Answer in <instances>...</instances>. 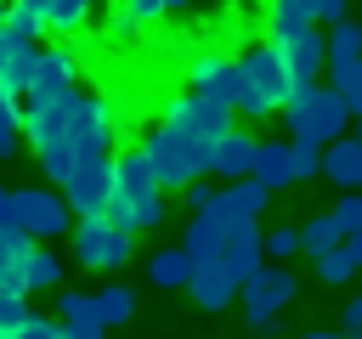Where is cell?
I'll use <instances>...</instances> for the list:
<instances>
[{
  "label": "cell",
  "mask_w": 362,
  "mask_h": 339,
  "mask_svg": "<svg viewBox=\"0 0 362 339\" xmlns=\"http://www.w3.org/2000/svg\"><path fill=\"white\" fill-rule=\"evenodd\" d=\"M322 175H328L334 186L356 192V186H362V136H334V141H322Z\"/></svg>",
  "instance_id": "17"
},
{
  "label": "cell",
  "mask_w": 362,
  "mask_h": 339,
  "mask_svg": "<svg viewBox=\"0 0 362 339\" xmlns=\"http://www.w3.org/2000/svg\"><path fill=\"white\" fill-rule=\"evenodd\" d=\"M339 322H345V333H362V294H356V299L339 311Z\"/></svg>",
  "instance_id": "41"
},
{
  "label": "cell",
  "mask_w": 362,
  "mask_h": 339,
  "mask_svg": "<svg viewBox=\"0 0 362 339\" xmlns=\"http://www.w3.org/2000/svg\"><path fill=\"white\" fill-rule=\"evenodd\" d=\"M356 119H362V113H356ZM356 136H362V124H356Z\"/></svg>",
  "instance_id": "47"
},
{
  "label": "cell",
  "mask_w": 362,
  "mask_h": 339,
  "mask_svg": "<svg viewBox=\"0 0 362 339\" xmlns=\"http://www.w3.org/2000/svg\"><path fill=\"white\" fill-rule=\"evenodd\" d=\"M164 124H181V130H192V136H204V141H215L221 130H232V107L226 102H215V96H204V90H181V96H164V113H158Z\"/></svg>",
  "instance_id": "9"
},
{
  "label": "cell",
  "mask_w": 362,
  "mask_h": 339,
  "mask_svg": "<svg viewBox=\"0 0 362 339\" xmlns=\"http://www.w3.org/2000/svg\"><path fill=\"white\" fill-rule=\"evenodd\" d=\"M102 220H107V226H119V232H136V203H130L124 192H107V203H102Z\"/></svg>",
  "instance_id": "35"
},
{
  "label": "cell",
  "mask_w": 362,
  "mask_h": 339,
  "mask_svg": "<svg viewBox=\"0 0 362 339\" xmlns=\"http://www.w3.org/2000/svg\"><path fill=\"white\" fill-rule=\"evenodd\" d=\"M277 113L288 124V141H317V147L345 136V119H351L345 96L334 85H317V79H294V90L277 102Z\"/></svg>",
  "instance_id": "1"
},
{
  "label": "cell",
  "mask_w": 362,
  "mask_h": 339,
  "mask_svg": "<svg viewBox=\"0 0 362 339\" xmlns=\"http://www.w3.org/2000/svg\"><path fill=\"white\" fill-rule=\"evenodd\" d=\"M23 277H28V294H45V288H57L62 282V260L51 254V249H28V260H23Z\"/></svg>",
  "instance_id": "24"
},
{
  "label": "cell",
  "mask_w": 362,
  "mask_h": 339,
  "mask_svg": "<svg viewBox=\"0 0 362 339\" xmlns=\"http://www.w3.org/2000/svg\"><path fill=\"white\" fill-rule=\"evenodd\" d=\"M17 136H23V96L0 90V158L17 153Z\"/></svg>",
  "instance_id": "28"
},
{
  "label": "cell",
  "mask_w": 362,
  "mask_h": 339,
  "mask_svg": "<svg viewBox=\"0 0 362 339\" xmlns=\"http://www.w3.org/2000/svg\"><path fill=\"white\" fill-rule=\"evenodd\" d=\"M6 215H11L34 243L68 232V203H62L51 186H6Z\"/></svg>",
  "instance_id": "6"
},
{
  "label": "cell",
  "mask_w": 362,
  "mask_h": 339,
  "mask_svg": "<svg viewBox=\"0 0 362 339\" xmlns=\"http://www.w3.org/2000/svg\"><path fill=\"white\" fill-rule=\"evenodd\" d=\"M11 6H28V11H40V17H45V0H11Z\"/></svg>",
  "instance_id": "43"
},
{
  "label": "cell",
  "mask_w": 362,
  "mask_h": 339,
  "mask_svg": "<svg viewBox=\"0 0 362 339\" xmlns=\"http://www.w3.org/2000/svg\"><path fill=\"white\" fill-rule=\"evenodd\" d=\"M113 124H119V113H113L107 96H79V107L68 119L74 153H113Z\"/></svg>",
  "instance_id": "10"
},
{
  "label": "cell",
  "mask_w": 362,
  "mask_h": 339,
  "mask_svg": "<svg viewBox=\"0 0 362 339\" xmlns=\"http://www.w3.org/2000/svg\"><path fill=\"white\" fill-rule=\"evenodd\" d=\"M266 203H272V186H266L260 175H238V181L215 186L209 215L226 226V237H238V232H260L255 220H260V209H266Z\"/></svg>",
  "instance_id": "7"
},
{
  "label": "cell",
  "mask_w": 362,
  "mask_h": 339,
  "mask_svg": "<svg viewBox=\"0 0 362 339\" xmlns=\"http://www.w3.org/2000/svg\"><path fill=\"white\" fill-rule=\"evenodd\" d=\"M260 249H266V260L300 254V226H272V232H260Z\"/></svg>",
  "instance_id": "31"
},
{
  "label": "cell",
  "mask_w": 362,
  "mask_h": 339,
  "mask_svg": "<svg viewBox=\"0 0 362 339\" xmlns=\"http://www.w3.org/2000/svg\"><path fill=\"white\" fill-rule=\"evenodd\" d=\"M74 254H79V266H90V271H119V266H130V254H136V232H119V226H107L102 215H79V220H74Z\"/></svg>",
  "instance_id": "5"
},
{
  "label": "cell",
  "mask_w": 362,
  "mask_h": 339,
  "mask_svg": "<svg viewBox=\"0 0 362 339\" xmlns=\"http://www.w3.org/2000/svg\"><path fill=\"white\" fill-rule=\"evenodd\" d=\"M249 175H260L272 192L294 186V153H288V141H255V164H249Z\"/></svg>",
  "instance_id": "18"
},
{
  "label": "cell",
  "mask_w": 362,
  "mask_h": 339,
  "mask_svg": "<svg viewBox=\"0 0 362 339\" xmlns=\"http://www.w3.org/2000/svg\"><path fill=\"white\" fill-rule=\"evenodd\" d=\"M34 62H40V40H17V56H11V68H6V79H0V90H28V79H34Z\"/></svg>",
  "instance_id": "26"
},
{
  "label": "cell",
  "mask_w": 362,
  "mask_h": 339,
  "mask_svg": "<svg viewBox=\"0 0 362 339\" xmlns=\"http://www.w3.org/2000/svg\"><path fill=\"white\" fill-rule=\"evenodd\" d=\"M187 294L198 311H226L238 299V282L221 271V260H192V277H187Z\"/></svg>",
  "instance_id": "16"
},
{
  "label": "cell",
  "mask_w": 362,
  "mask_h": 339,
  "mask_svg": "<svg viewBox=\"0 0 362 339\" xmlns=\"http://www.w3.org/2000/svg\"><path fill=\"white\" fill-rule=\"evenodd\" d=\"M334 243H345V232H339L334 215H311V220L300 226V249H305V254H322V249H334Z\"/></svg>",
  "instance_id": "27"
},
{
  "label": "cell",
  "mask_w": 362,
  "mask_h": 339,
  "mask_svg": "<svg viewBox=\"0 0 362 339\" xmlns=\"http://www.w3.org/2000/svg\"><path fill=\"white\" fill-rule=\"evenodd\" d=\"M187 90H204V96L226 102L238 119H266V113H277V107L249 85L243 62H232V56H221V51H192V56H187Z\"/></svg>",
  "instance_id": "2"
},
{
  "label": "cell",
  "mask_w": 362,
  "mask_h": 339,
  "mask_svg": "<svg viewBox=\"0 0 362 339\" xmlns=\"http://www.w3.org/2000/svg\"><path fill=\"white\" fill-rule=\"evenodd\" d=\"M243 73H249V85H255L272 107L294 90V73H288V62H283V51H277V40H272V34H266L260 45H249V51H243Z\"/></svg>",
  "instance_id": "11"
},
{
  "label": "cell",
  "mask_w": 362,
  "mask_h": 339,
  "mask_svg": "<svg viewBox=\"0 0 362 339\" xmlns=\"http://www.w3.org/2000/svg\"><path fill=\"white\" fill-rule=\"evenodd\" d=\"M311 23H317V17H311L305 0H266V34H272V40H288V34L311 28Z\"/></svg>",
  "instance_id": "22"
},
{
  "label": "cell",
  "mask_w": 362,
  "mask_h": 339,
  "mask_svg": "<svg viewBox=\"0 0 362 339\" xmlns=\"http://www.w3.org/2000/svg\"><path fill=\"white\" fill-rule=\"evenodd\" d=\"M102 333H107L102 322H79V316L62 322V316H57V339H102Z\"/></svg>",
  "instance_id": "39"
},
{
  "label": "cell",
  "mask_w": 362,
  "mask_h": 339,
  "mask_svg": "<svg viewBox=\"0 0 362 339\" xmlns=\"http://www.w3.org/2000/svg\"><path fill=\"white\" fill-rule=\"evenodd\" d=\"M277 51H283V62H288L294 79H317V73L328 68V40H322L317 23L300 28V34H288V40H277Z\"/></svg>",
  "instance_id": "12"
},
{
  "label": "cell",
  "mask_w": 362,
  "mask_h": 339,
  "mask_svg": "<svg viewBox=\"0 0 362 339\" xmlns=\"http://www.w3.org/2000/svg\"><path fill=\"white\" fill-rule=\"evenodd\" d=\"M6 28H11L17 40H40V34H45V17L28 11V6H6Z\"/></svg>",
  "instance_id": "32"
},
{
  "label": "cell",
  "mask_w": 362,
  "mask_h": 339,
  "mask_svg": "<svg viewBox=\"0 0 362 339\" xmlns=\"http://www.w3.org/2000/svg\"><path fill=\"white\" fill-rule=\"evenodd\" d=\"M136 34H141V23H136V17H130V11H124V6H119V11H113V17H107V40H119V45H130V40H136Z\"/></svg>",
  "instance_id": "38"
},
{
  "label": "cell",
  "mask_w": 362,
  "mask_h": 339,
  "mask_svg": "<svg viewBox=\"0 0 362 339\" xmlns=\"http://www.w3.org/2000/svg\"><path fill=\"white\" fill-rule=\"evenodd\" d=\"M187 277H192V254L187 249H158L147 260V282L153 288H187Z\"/></svg>",
  "instance_id": "21"
},
{
  "label": "cell",
  "mask_w": 362,
  "mask_h": 339,
  "mask_svg": "<svg viewBox=\"0 0 362 339\" xmlns=\"http://www.w3.org/2000/svg\"><path fill=\"white\" fill-rule=\"evenodd\" d=\"M311 260H317V277H322V282H334V288L356 277V260H351V249H345V243H334V249H322V254H311Z\"/></svg>",
  "instance_id": "29"
},
{
  "label": "cell",
  "mask_w": 362,
  "mask_h": 339,
  "mask_svg": "<svg viewBox=\"0 0 362 339\" xmlns=\"http://www.w3.org/2000/svg\"><path fill=\"white\" fill-rule=\"evenodd\" d=\"M0 220H6V186H0Z\"/></svg>",
  "instance_id": "46"
},
{
  "label": "cell",
  "mask_w": 362,
  "mask_h": 339,
  "mask_svg": "<svg viewBox=\"0 0 362 339\" xmlns=\"http://www.w3.org/2000/svg\"><path fill=\"white\" fill-rule=\"evenodd\" d=\"M345 249H351V260H356V271H362V232H351V237H345Z\"/></svg>",
  "instance_id": "42"
},
{
  "label": "cell",
  "mask_w": 362,
  "mask_h": 339,
  "mask_svg": "<svg viewBox=\"0 0 362 339\" xmlns=\"http://www.w3.org/2000/svg\"><path fill=\"white\" fill-rule=\"evenodd\" d=\"M294 288H300V277L283 266V260H260L249 277H243V288H238V299H243V316H249V333H277V311L294 299Z\"/></svg>",
  "instance_id": "4"
},
{
  "label": "cell",
  "mask_w": 362,
  "mask_h": 339,
  "mask_svg": "<svg viewBox=\"0 0 362 339\" xmlns=\"http://www.w3.org/2000/svg\"><path fill=\"white\" fill-rule=\"evenodd\" d=\"M62 85H74V51L68 45H40V62H34V79H28L23 102H45Z\"/></svg>",
  "instance_id": "13"
},
{
  "label": "cell",
  "mask_w": 362,
  "mask_h": 339,
  "mask_svg": "<svg viewBox=\"0 0 362 339\" xmlns=\"http://www.w3.org/2000/svg\"><path fill=\"white\" fill-rule=\"evenodd\" d=\"M215 260H221V271H226V277L243 288V277H249V271L266 260V249H260V232H238V237H226Z\"/></svg>",
  "instance_id": "19"
},
{
  "label": "cell",
  "mask_w": 362,
  "mask_h": 339,
  "mask_svg": "<svg viewBox=\"0 0 362 339\" xmlns=\"http://www.w3.org/2000/svg\"><path fill=\"white\" fill-rule=\"evenodd\" d=\"M221 243H226V226H221L209 209H198V215L187 220V237H181V249H187L192 260H215V254H221Z\"/></svg>",
  "instance_id": "20"
},
{
  "label": "cell",
  "mask_w": 362,
  "mask_h": 339,
  "mask_svg": "<svg viewBox=\"0 0 362 339\" xmlns=\"http://www.w3.org/2000/svg\"><path fill=\"white\" fill-rule=\"evenodd\" d=\"M11 339H57V316H40V311H28V316H23V328H17Z\"/></svg>",
  "instance_id": "37"
},
{
  "label": "cell",
  "mask_w": 362,
  "mask_h": 339,
  "mask_svg": "<svg viewBox=\"0 0 362 339\" xmlns=\"http://www.w3.org/2000/svg\"><path fill=\"white\" fill-rule=\"evenodd\" d=\"M113 192H124L130 203H141V198H153V192H164L141 147H119V153H113Z\"/></svg>",
  "instance_id": "15"
},
{
  "label": "cell",
  "mask_w": 362,
  "mask_h": 339,
  "mask_svg": "<svg viewBox=\"0 0 362 339\" xmlns=\"http://www.w3.org/2000/svg\"><path fill=\"white\" fill-rule=\"evenodd\" d=\"M345 339H362V333H345Z\"/></svg>",
  "instance_id": "48"
},
{
  "label": "cell",
  "mask_w": 362,
  "mask_h": 339,
  "mask_svg": "<svg viewBox=\"0 0 362 339\" xmlns=\"http://www.w3.org/2000/svg\"><path fill=\"white\" fill-rule=\"evenodd\" d=\"M90 299H96V322H102V328H119V322L136 316V294H130L124 282H113V288H102V294H90Z\"/></svg>",
  "instance_id": "25"
},
{
  "label": "cell",
  "mask_w": 362,
  "mask_h": 339,
  "mask_svg": "<svg viewBox=\"0 0 362 339\" xmlns=\"http://www.w3.org/2000/svg\"><path fill=\"white\" fill-rule=\"evenodd\" d=\"M249 164H255V136L249 130H221L215 141H209V175H221V181H238V175H249Z\"/></svg>",
  "instance_id": "14"
},
{
  "label": "cell",
  "mask_w": 362,
  "mask_h": 339,
  "mask_svg": "<svg viewBox=\"0 0 362 339\" xmlns=\"http://www.w3.org/2000/svg\"><path fill=\"white\" fill-rule=\"evenodd\" d=\"M23 316H28L23 294H0V339H11V333L23 328Z\"/></svg>",
  "instance_id": "36"
},
{
  "label": "cell",
  "mask_w": 362,
  "mask_h": 339,
  "mask_svg": "<svg viewBox=\"0 0 362 339\" xmlns=\"http://www.w3.org/2000/svg\"><path fill=\"white\" fill-rule=\"evenodd\" d=\"M288 153H294V181H311L322 170V147L317 141H288Z\"/></svg>",
  "instance_id": "34"
},
{
  "label": "cell",
  "mask_w": 362,
  "mask_h": 339,
  "mask_svg": "<svg viewBox=\"0 0 362 339\" xmlns=\"http://www.w3.org/2000/svg\"><path fill=\"white\" fill-rule=\"evenodd\" d=\"M68 215H102L107 192H113V153H79L74 170H68Z\"/></svg>",
  "instance_id": "8"
},
{
  "label": "cell",
  "mask_w": 362,
  "mask_h": 339,
  "mask_svg": "<svg viewBox=\"0 0 362 339\" xmlns=\"http://www.w3.org/2000/svg\"><path fill=\"white\" fill-rule=\"evenodd\" d=\"M328 68H345V62H356L362 56V23L356 17H339V23H328Z\"/></svg>",
  "instance_id": "23"
},
{
  "label": "cell",
  "mask_w": 362,
  "mask_h": 339,
  "mask_svg": "<svg viewBox=\"0 0 362 339\" xmlns=\"http://www.w3.org/2000/svg\"><path fill=\"white\" fill-rule=\"evenodd\" d=\"M300 339H345V333H322V328H311V333H300Z\"/></svg>",
  "instance_id": "44"
},
{
  "label": "cell",
  "mask_w": 362,
  "mask_h": 339,
  "mask_svg": "<svg viewBox=\"0 0 362 339\" xmlns=\"http://www.w3.org/2000/svg\"><path fill=\"white\" fill-rule=\"evenodd\" d=\"M328 85L345 96V107H351V113H362V56H356V62H345V68H328Z\"/></svg>",
  "instance_id": "30"
},
{
  "label": "cell",
  "mask_w": 362,
  "mask_h": 339,
  "mask_svg": "<svg viewBox=\"0 0 362 339\" xmlns=\"http://www.w3.org/2000/svg\"><path fill=\"white\" fill-rule=\"evenodd\" d=\"M6 6H11V0H0V28H6Z\"/></svg>",
  "instance_id": "45"
},
{
  "label": "cell",
  "mask_w": 362,
  "mask_h": 339,
  "mask_svg": "<svg viewBox=\"0 0 362 339\" xmlns=\"http://www.w3.org/2000/svg\"><path fill=\"white\" fill-rule=\"evenodd\" d=\"M57 316H79V322H96V299L90 294H74V288H57Z\"/></svg>",
  "instance_id": "33"
},
{
  "label": "cell",
  "mask_w": 362,
  "mask_h": 339,
  "mask_svg": "<svg viewBox=\"0 0 362 339\" xmlns=\"http://www.w3.org/2000/svg\"><path fill=\"white\" fill-rule=\"evenodd\" d=\"M141 153H147L158 186H187L192 175H209V141L192 136V130H181V124H164V119H158V124L141 136Z\"/></svg>",
  "instance_id": "3"
},
{
  "label": "cell",
  "mask_w": 362,
  "mask_h": 339,
  "mask_svg": "<svg viewBox=\"0 0 362 339\" xmlns=\"http://www.w3.org/2000/svg\"><path fill=\"white\" fill-rule=\"evenodd\" d=\"M181 198H187V209H192V215H198V209H209V198H215V186H209V181H204V175H192V181H187V186H181Z\"/></svg>",
  "instance_id": "40"
}]
</instances>
